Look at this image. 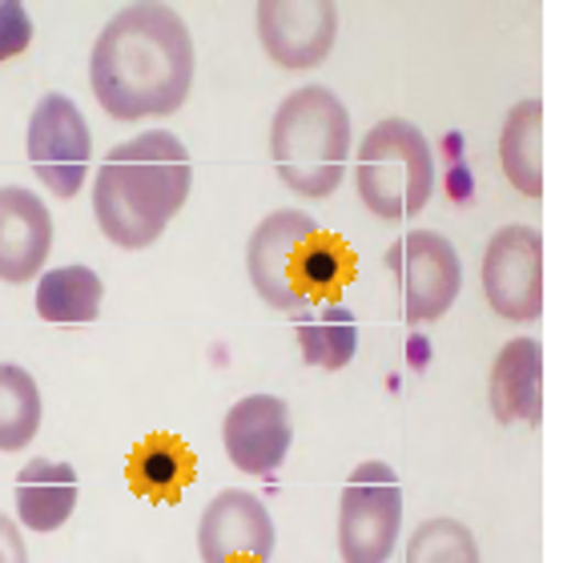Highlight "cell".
Returning a JSON list of instances; mask_svg holds the SVG:
<instances>
[{
    "label": "cell",
    "instance_id": "obj_1",
    "mask_svg": "<svg viewBox=\"0 0 563 563\" xmlns=\"http://www.w3.org/2000/svg\"><path fill=\"white\" fill-rule=\"evenodd\" d=\"M89 85L113 121L165 118L194 85V36L169 4H125L89 53Z\"/></svg>",
    "mask_w": 563,
    "mask_h": 563
},
{
    "label": "cell",
    "instance_id": "obj_2",
    "mask_svg": "<svg viewBox=\"0 0 563 563\" xmlns=\"http://www.w3.org/2000/svg\"><path fill=\"white\" fill-rule=\"evenodd\" d=\"M194 186L186 145L169 130L121 141L97 165L93 213L101 234L121 250H145L165 234Z\"/></svg>",
    "mask_w": 563,
    "mask_h": 563
},
{
    "label": "cell",
    "instance_id": "obj_3",
    "mask_svg": "<svg viewBox=\"0 0 563 563\" xmlns=\"http://www.w3.org/2000/svg\"><path fill=\"white\" fill-rule=\"evenodd\" d=\"M351 113L327 85H306L282 97L271 121L274 174L298 198H330L346 177L351 162Z\"/></svg>",
    "mask_w": 563,
    "mask_h": 563
},
{
    "label": "cell",
    "instance_id": "obj_4",
    "mask_svg": "<svg viewBox=\"0 0 563 563\" xmlns=\"http://www.w3.org/2000/svg\"><path fill=\"white\" fill-rule=\"evenodd\" d=\"M358 198L383 222H407L434 194V153L419 125L402 118L375 121L354 157Z\"/></svg>",
    "mask_w": 563,
    "mask_h": 563
},
{
    "label": "cell",
    "instance_id": "obj_5",
    "mask_svg": "<svg viewBox=\"0 0 563 563\" xmlns=\"http://www.w3.org/2000/svg\"><path fill=\"white\" fill-rule=\"evenodd\" d=\"M402 531V483L390 463L366 459L346 475L339 504L342 563H387Z\"/></svg>",
    "mask_w": 563,
    "mask_h": 563
},
{
    "label": "cell",
    "instance_id": "obj_6",
    "mask_svg": "<svg viewBox=\"0 0 563 563\" xmlns=\"http://www.w3.org/2000/svg\"><path fill=\"white\" fill-rule=\"evenodd\" d=\"M390 278L399 286L402 318L419 327L434 322L455 306L463 290V262L459 250L439 230H407L395 246L383 254Z\"/></svg>",
    "mask_w": 563,
    "mask_h": 563
},
{
    "label": "cell",
    "instance_id": "obj_7",
    "mask_svg": "<svg viewBox=\"0 0 563 563\" xmlns=\"http://www.w3.org/2000/svg\"><path fill=\"white\" fill-rule=\"evenodd\" d=\"M24 150H29L33 174L45 181L48 194H57V198L81 194L89 162H93V133L73 97L45 93L36 101L29 133H24Z\"/></svg>",
    "mask_w": 563,
    "mask_h": 563
},
{
    "label": "cell",
    "instance_id": "obj_8",
    "mask_svg": "<svg viewBox=\"0 0 563 563\" xmlns=\"http://www.w3.org/2000/svg\"><path fill=\"white\" fill-rule=\"evenodd\" d=\"M483 298L507 322L543 314V238L536 225H504L483 250Z\"/></svg>",
    "mask_w": 563,
    "mask_h": 563
},
{
    "label": "cell",
    "instance_id": "obj_9",
    "mask_svg": "<svg viewBox=\"0 0 563 563\" xmlns=\"http://www.w3.org/2000/svg\"><path fill=\"white\" fill-rule=\"evenodd\" d=\"M318 234V222L302 210H274L266 213L246 242V274L262 302L282 314L306 310V298L294 286V258L306 238Z\"/></svg>",
    "mask_w": 563,
    "mask_h": 563
},
{
    "label": "cell",
    "instance_id": "obj_10",
    "mask_svg": "<svg viewBox=\"0 0 563 563\" xmlns=\"http://www.w3.org/2000/svg\"><path fill=\"white\" fill-rule=\"evenodd\" d=\"M258 41L282 69H314L339 36V9L330 0H262L254 9Z\"/></svg>",
    "mask_w": 563,
    "mask_h": 563
},
{
    "label": "cell",
    "instance_id": "obj_11",
    "mask_svg": "<svg viewBox=\"0 0 563 563\" xmlns=\"http://www.w3.org/2000/svg\"><path fill=\"white\" fill-rule=\"evenodd\" d=\"M278 531L254 492L225 487L210 499L198 528V552L201 563H230V560H258L271 563Z\"/></svg>",
    "mask_w": 563,
    "mask_h": 563
},
{
    "label": "cell",
    "instance_id": "obj_12",
    "mask_svg": "<svg viewBox=\"0 0 563 563\" xmlns=\"http://www.w3.org/2000/svg\"><path fill=\"white\" fill-rule=\"evenodd\" d=\"M225 455L246 475H274L286 463L294 443L290 407L278 395H246L238 399L222 422Z\"/></svg>",
    "mask_w": 563,
    "mask_h": 563
},
{
    "label": "cell",
    "instance_id": "obj_13",
    "mask_svg": "<svg viewBox=\"0 0 563 563\" xmlns=\"http://www.w3.org/2000/svg\"><path fill=\"white\" fill-rule=\"evenodd\" d=\"M53 250V213L33 189L0 186V282L21 286L45 274Z\"/></svg>",
    "mask_w": 563,
    "mask_h": 563
},
{
    "label": "cell",
    "instance_id": "obj_14",
    "mask_svg": "<svg viewBox=\"0 0 563 563\" xmlns=\"http://www.w3.org/2000/svg\"><path fill=\"white\" fill-rule=\"evenodd\" d=\"M492 415L499 422H540L543 415V346L536 339H511L499 346L487 383Z\"/></svg>",
    "mask_w": 563,
    "mask_h": 563
},
{
    "label": "cell",
    "instance_id": "obj_15",
    "mask_svg": "<svg viewBox=\"0 0 563 563\" xmlns=\"http://www.w3.org/2000/svg\"><path fill=\"white\" fill-rule=\"evenodd\" d=\"M77 471L69 463H53V459H29L16 475V519L36 536L65 528V519L77 511Z\"/></svg>",
    "mask_w": 563,
    "mask_h": 563
},
{
    "label": "cell",
    "instance_id": "obj_16",
    "mask_svg": "<svg viewBox=\"0 0 563 563\" xmlns=\"http://www.w3.org/2000/svg\"><path fill=\"white\" fill-rule=\"evenodd\" d=\"M194 475H198L194 451L177 434L165 431L145 434L130 451V467H125L130 487L150 504H177L181 492L194 483Z\"/></svg>",
    "mask_w": 563,
    "mask_h": 563
},
{
    "label": "cell",
    "instance_id": "obj_17",
    "mask_svg": "<svg viewBox=\"0 0 563 563\" xmlns=\"http://www.w3.org/2000/svg\"><path fill=\"white\" fill-rule=\"evenodd\" d=\"M294 334L306 366H318V371H342L358 354V322L351 306L342 302H314L298 310Z\"/></svg>",
    "mask_w": 563,
    "mask_h": 563
},
{
    "label": "cell",
    "instance_id": "obj_18",
    "mask_svg": "<svg viewBox=\"0 0 563 563\" xmlns=\"http://www.w3.org/2000/svg\"><path fill=\"white\" fill-rule=\"evenodd\" d=\"M499 165L504 177L519 194L540 198L543 194V106L540 97H528L507 109L504 133H499Z\"/></svg>",
    "mask_w": 563,
    "mask_h": 563
},
{
    "label": "cell",
    "instance_id": "obj_19",
    "mask_svg": "<svg viewBox=\"0 0 563 563\" xmlns=\"http://www.w3.org/2000/svg\"><path fill=\"white\" fill-rule=\"evenodd\" d=\"M106 298V282L89 266H57L36 278V314L57 327H85L97 322Z\"/></svg>",
    "mask_w": 563,
    "mask_h": 563
},
{
    "label": "cell",
    "instance_id": "obj_20",
    "mask_svg": "<svg viewBox=\"0 0 563 563\" xmlns=\"http://www.w3.org/2000/svg\"><path fill=\"white\" fill-rule=\"evenodd\" d=\"M351 278H354V258L351 250L342 246V238L322 234V230L314 238H306L298 258H294V286L306 298V306L322 302V298L330 302Z\"/></svg>",
    "mask_w": 563,
    "mask_h": 563
},
{
    "label": "cell",
    "instance_id": "obj_21",
    "mask_svg": "<svg viewBox=\"0 0 563 563\" xmlns=\"http://www.w3.org/2000/svg\"><path fill=\"white\" fill-rule=\"evenodd\" d=\"M41 387L16 363H0V451H24L41 431Z\"/></svg>",
    "mask_w": 563,
    "mask_h": 563
},
{
    "label": "cell",
    "instance_id": "obj_22",
    "mask_svg": "<svg viewBox=\"0 0 563 563\" xmlns=\"http://www.w3.org/2000/svg\"><path fill=\"white\" fill-rule=\"evenodd\" d=\"M407 563H483L467 523L451 516L422 519L407 540Z\"/></svg>",
    "mask_w": 563,
    "mask_h": 563
},
{
    "label": "cell",
    "instance_id": "obj_23",
    "mask_svg": "<svg viewBox=\"0 0 563 563\" xmlns=\"http://www.w3.org/2000/svg\"><path fill=\"white\" fill-rule=\"evenodd\" d=\"M33 41V16L21 0H0V60H12Z\"/></svg>",
    "mask_w": 563,
    "mask_h": 563
},
{
    "label": "cell",
    "instance_id": "obj_24",
    "mask_svg": "<svg viewBox=\"0 0 563 563\" xmlns=\"http://www.w3.org/2000/svg\"><path fill=\"white\" fill-rule=\"evenodd\" d=\"M0 563H29V548H24L21 528L4 511H0Z\"/></svg>",
    "mask_w": 563,
    "mask_h": 563
},
{
    "label": "cell",
    "instance_id": "obj_25",
    "mask_svg": "<svg viewBox=\"0 0 563 563\" xmlns=\"http://www.w3.org/2000/svg\"><path fill=\"white\" fill-rule=\"evenodd\" d=\"M230 563H258V560H230Z\"/></svg>",
    "mask_w": 563,
    "mask_h": 563
}]
</instances>
